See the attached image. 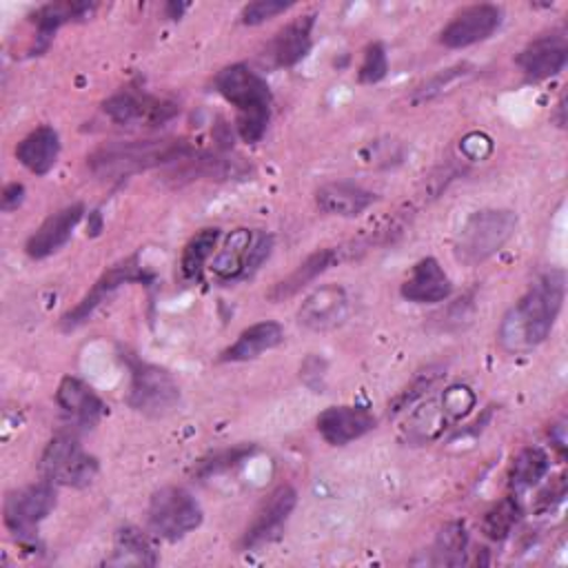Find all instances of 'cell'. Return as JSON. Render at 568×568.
<instances>
[{
	"mask_svg": "<svg viewBox=\"0 0 568 568\" xmlns=\"http://www.w3.org/2000/svg\"><path fill=\"white\" fill-rule=\"evenodd\" d=\"M55 404L80 426H93L104 413L102 399L78 377H64L55 390Z\"/></svg>",
	"mask_w": 568,
	"mask_h": 568,
	"instance_id": "cell-25",
	"label": "cell"
},
{
	"mask_svg": "<svg viewBox=\"0 0 568 568\" xmlns=\"http://www.w3.org/2000/svg\"><path fill=\"white\" fill-rule=\"evenodd\" d=\"M388 71V58H386V51L382 47V42H373L366 47L364 51V60L359 64V71H357V80L362 84H375L379 82Z\"/></svg>",
	"mask_w": 568,
	"mask_h": 568,
	"instance_id": "cell-32",
	"label": "cell"
},
{
	"mask_svg": "<svg viewBox=\"0 0 568 568\" xmlns=\"http://www.w3.org/2000/svg\"><path fill=\"white\" fill-rule=\"evenodd\" d=\"M504 20V11L497 4H470L457 11L450 22L439 31V42L448 49H464L488 40Z\"/></svg>",
	"mask_w": 568,
	"mask_h": 568,
	"instance_id": "cell-10",
	"label": "cell"
},
{
	"mask_svg": "<svg viewBox=\"0 0 568 568\" xmlns=\"http://www.w3.org/2000/svg\"><path fill=\"white\" fill-rule=\"evenodd\" d=\"M58 155H60V135L53 126H47V124L27 133L16 146L18 162L33 175H47L55 166Z\"/></svg>",
	"mask_w": 568,
	"mask_h": 568,
	"instance_id": "cell-24",
	"label": "cell"
},
{
	"mask_svg": "<svg viewBox=\"0 0 568 568\" xmlns=\"http://www.w3.org/2000/svg\"><path fill=\"white\" fill-rule=\"evenodd\" d=\"M126 402L133 410L146 417H164L180 404V386L166 368L135 362Z\"/></svg>",
	"mask_w": 568,
	"mask_h": 568,
	"instance_id": "cell-7",
	"label": "cell"
},
{
	"mask_svg": "<svg viewBox=\"0 0 568 568\" xmlns=\"http://www.w3.org/2000/svg\"><path fill=\"white\" fill-rule=\"evenodd\" d=\"M202 506L182 486H164L149 499L146 524L149 530L166 541H178L202 524Z\"/></svg>",
	"mask_w": 568,
	"mask_h": 568,
	"instance_id": "cell-5",
	"label": "cell"
},
{
	"mask_svg": "<svg viewBox=\"0 0 568 568\" xmlns=\"http://www.w3.org/2000/svg\"><path fill=\"white\" fill-rule=\"evenodd\" d=\"M42 479L55 486L84 488L98 475V459L71 435H55L40 457Z\"/></svg>",
	"mask_w": 568,
	"mask_h": 568,
	"instance_id": "cell-6",
	"label": "cell"
},
{
	"mask_svg": "<svg viewBox=\"0 0 568 568\" xmlns=\"http://www.w3.org/2000/svg\"><path fill=\"white\" fill-rule=\"evenodd\" d=\"M459 149L462 153L468 158V160H484L490 155L493 151V142L486 133H479V131H473L468 135L462 138L459 142Z\"/></svg>",
	"mask_w": 568,
	"mask_h": 568,
	"instance_id": "cell-37",
	"label": "cell"
},
{
	"mask_svg": "<svg viewBox=\"0 0 568 568\" xmlns=\"http://www.w3.org/2000/svg\"><path fill=\"white\" fill-rule=\"evenodd\" d=\"M548 470H550L548 453L539 446H528L513 459L508 484L515 493H521L537 486L548 475Z\"/></svg>",
	"mask_w": 568,
	"mask_h": 568,
	"instance_id": "cell-28",
	"label": "cell"
},
{
	"mask_svg": "<svg viewBox=\"0 0 568 568\" xmlns=\"http://www.w3.org/2000/svg\"><path fill=\"white\" fill-rule=\"evenodd\" d=\"M193 155V146L186 140H133V142H109L98 146L87 164L95 178L122 180L133 173L184 162Z\"/></svg>",
	"mask_w": 568,
	"mask_h": 568,
	"instance_id": "cell-2",
	"label": "cell"
},
{
	"mask_svg": "<svg viewBox=\"0 0 568 568\" xmlns=\"http://www.w3.org/2000/svg\"><path fill=\"white\" fill-rule=\"evenodd\" d=\"M344 257H346V248L344 246H326V248H320V251L311 253L304 262L297 264L295 271H291L280 282H275L271 286V291L266 293V297L271 302H282L286 297H293L295 293L306 288L315 277L326 273L331 266L339 264Z\"/></svg>",
	"mask_w": 568,
	"mask_h": 568,
	"instance_id": "cell-21",
	"label": "cell"
},
{
	"mask_svg": "<svg viewBox=\"0 0 568 568\" xmlns=\"http://www.w3.org/2000/svg\"><path fill=\"white\" fill-rule=\"evenodd\" d=\"M466 544H468V535H466V526L462 521H450L446 524L435 544H433V557L430 564L437 566H457L464 564V552H466Z\"/></svg>",
	"mask_w": 568,
	"mask_h": 568,
	"instance_id": "cell-30",
	"label": "cell"
},
{
	"mask_svg": "<svg viewBox=\"0 0 568 568\" xmlns=\"http://www.w3.org/2000/svg\"><path fill=\"white\" fill-rule=\"evenodd\" d=\"M315 27V13L300 16L284 24L268 42L264 49V58L268 60L271 67L282 69V67H293L302 58H306L311 49V33Z\"/></svg>",
	"mask_w": 568,
	"mask_h": 568,
	"instance_id": "cell-19",
	"label": "cell"
},
{
	"mask_svg": "<svg viewBox=\"0 0 568 568\" xmlns=\"http://www.w3.org/2000/svg\"><path fill=\"white\" fill-rule=\"evenodd\" d=\"M468 73H470V67H468V64H457V67H453V69H446V71L433 75L428 82H424V84L415 91V100H430L433 95L446 91V87L459 82V80H462L464 75H468Z\"/></svg>",
	"mask_w": 568,
	"mask_h": 568,
	"instance_id": "cell-36",
	"label": "cell"
},
{
	"mask_svg": "<svg viewBox=\"0 0 568 568\" xmlns=\"http://www.w3.org/2000/svg\"><path fill=\"white\" fill-rule=\"evenodd\" d=\"M437 377H439L437 368H426V371H422V373L393 399V410H390V413H399V410L413 406V404H415L419 397H424V393L437 382Z\"/></svg>",
	"mask_w": 568,
	"mask_h": 568,
	"instance_id": "cell-35",
	"label": "cell"
},
{
	"mask_svg": "<svg viewBox=\"0 0 568 568\" xmlns=\"http://www.w3.org/2000/svg\"><path fill=\"white\" fill-rule=\"evenodd\" d=\"M375 202V193L353 182H328L315 191V204L326 215L357 217Z\"/></svg>",
	"mask_w": 568,
	"mask_h": 568,
	"instance_id": "cell-22",
	"label": "cell"
},
{
	"mask_svg": "<svg viewBox=\"0 0 568 568\" xmlns=\"http://www.w3.org/2000/svg\"><path fill=\"white\" fill-rule=\"evenodd\" d=\"M297 504V493L293 486L282 484L277 486L266 499L264 504L257 508L251 526L246 528L244 537H242V546L244 548H255L264 541H268L288 519V515L293 513Z\"/></svg>",
	"mask_w": 568,
	"mask_h": 568,
	"instance_id": "cell-18",
	"label": "cell"
},
{
	"mask_svg": "<svg viewBox=\"0 0 568 568\" xmlns=\"http://www.w3.org/2000/svg\"><path fill=\"white\" fill-rule=\"evenodd\" d=\"M568 62V44L561 33H546L530 40L517 55V67L528 80H546Z\"/></svg>",
	"mask_w": 568,
	"mask_h": 568,
	"instance_id": "cell-16",
	"label": "cell"
},
{
	"mask_svg": "<svg viewBox=\"0 0 568 568\" xmlns=\"http://www.w3.org/2000/svg\"><path fill=\"white\" fill-rule=\"evenodd\" d=\"M55 508V484L42 479L38 484H29L24 488L11 490L4 499V526L18 535L27 537L33 528L49 517Z\"/></svg>",
	"mask_w": 568,
	"mask_h": 568,
	"instance_id": "cell-8",
	"label": "cell"
},
{
	"mask_svg": "<svg viewBox=\"0 0 568 568\" xmlns=\"http://www.w3.org/2000/svg\"><path fill=\"white\" fill-rule=\"evenodd\" d=\"M95 9L93 2H49L42 4L36 13H33V22L38 27V38L42 40V47L49 44L51 36L67 22H75V20H84L87 16H91Z\"/></svg>",
	"mask_w": 568,
	"mask_h": 568,
	"instance_id": "cell-26",
	"label": "cell"
},
{
	"mask_svg": "<svg viewBox=\"0 0 568 568\" xmlns=\"http://www.w3.org/2000/svg\"><path fill=\"white\" fill-rule=\"evenodd\" d=\"M566 495V475H559L550 479V484L539 493L537 497V510H550L555 508Z\"/></svg>",
	"mask_w": 568,
	"mask_h": 568,
	"instance_id": "cell-38",
	"label": "cell"
},
{
	"mask_svg": "<svg viewBox=\"0 0 568 568\" xmlns=\"http://www.w3.org/2000/svg\"><path fill=\"white\" fill-rule=\"evenodd\" d=\"M253 453V446H235V448H226V450H220L215 453L213 457L209 459H202L200 466H197V475L206 477L211 473H222V470H229L233 466H237L240 462H244L246 457H251Z\"/></svg>",
	"mask_w": 568,
	"mask_h": 568,
	"instance_id": "cell-33",
	"label": "cell"
},
{
	"mask_svg": "<svg viewBox=\"0 0 568 568\" xmlns=\"http://www.w3.org/2000/svg\"><path fill=\"white\" fill-rule=\"evenodd\" d=\"M255 244V231L251 229H233L217 253H213V260L209 262V271L217 282H237L253 275L251 266V253Z\"/></svg>",
	"mask_w": 568,
	"mask_h": 568,
	"instance_id": "cell-15",
	"label": "cell"
},
{
	"mask_svg": "<svg viewBox=\"0 0 568 568\" xmlns=\"http://www.w3.org/2000/svg\"><path fill=\"white\" fill-rule=\"evenodd\" d=\"M104 115L115 124L160 126L178 115V106L169 100L151 98L135 91H120L102 104Z\"/></svg>",
	"mask_w": 568,
	"mask_h": 568,
	"instance_id": "cell-11",
	"label": "cell"
},
{
	"mask_svg": "<svg viewBox=\"0 0 568 568\" xmlns=\"http://www.w3.org/2000/svg\"><path fill=\"white\" fill-rule=\"evenodd\" d=\"M399 293L413 304H437L453 293V282L435 257H422L402 282Z\"/></svg>",
	"mask_w": 568,
	"mask_h": 568,
	"instance_id": "cell-20",
	"label": "cell"
},
{
	"mask_svg": "<svg viewBox=\"0 0 568 568\" xmlns=\"http://www.w3.org/2000/svg\"><path fill=\"white\" fill-rule=\"evenodd\" d=\"M220 240V229L217 226H206L200 229L186 244L180 255V273L184 280H197L202 268L211 262L213 248L217 246Z\"/></svg>",
	"mask_w": 568,
	"mask_h": 568,
	"instance_id": "cell-29",
	"label": "cell"
},
{
	"mask_svg": "<svg viewBox=\"0 0 568 568\" xmlns=\"http://www.w3.org/2000/svg\"><path fill=\"white\" fill-rule=\"evenodd\" d=\"M184 9H186V4H175V2H169V4H166V11H171V18H173V20L180 18Z\"/></svg>",
	"mask_w": 568,
	"mask_h": 568,
	"instance_id": "cell-41",
	"label": "cell"
},
{
	"mask_svg": "<svg viewBox=\"0 0 568 568\" xmlns=\"http://www.w3.org/2000/svg\"><path fill=\"white\" fill-rule=\"evenodd\" d=\"M517 229V213L510 209H481L470 213L455 235V257L477 266L499 253Z\"/></svg>",
	"mask_w": 568,
	"mask_h": 568,
	"instance_id": "cell-4",
	"label": "cell"
},
{
	"mask_svg": "<svg viewBox=\"0 0 568 568\" xmlns=\"http://www.w3.org/2000/svg\"><path fill=\"white\" fill-rule=\"evenodd\" d=\"M284 342V328L273 320H262L244 328L231 346L220 353V362H248Z\"/></svg>",
	"mask_w": 568,
	"mask_h": 568,
	"instance_id": "cell-23",
	"label": "cell"
},
{
	"mask_svg": "<svg viewBox=\"0 0 568 568\" xmlns=\"http://www.w3.org/2000/svg\"><path fill=\"white\" fill-rule=\"evenodd\" d=\"M82 215H84L82 202H73V204L51 213L27 240V244H24L27 255L33 260H42V257H49L55 251H60L73 235V229L80 224Z\"/></svg>",
	"mask_w": 568,
	"mask_h": 568,
	"instance_id": "cell-17",
	"label": "cell"
},
{
	"mask_svg": "<svg viewBox=\"0 0 568 568\" xmlns=\"http://www.w3.org/2000/svg\"><path fill=\"white\" fill-rule=\"evenodd\" d=\"M24 184H20V182H9V184H4V189H2V195H0V209L4 211V213H11V211H16L22 202H24Z\"/></svg>",
	"mask_w": 568,
	"mask_h": 568,
	"instance_id": "cell-39",
	"label": "cell"
},
{
	"mask_svg": "<svg viewBox=\"0 0 568 568\" xmlns=\"http://www.w3.org/2000/svg\"><path fill=\"white\" fill-rule=\"evenodd\" d=\"M215 89L235 106L240 138L260 142L271 118V91L262 75L246 64H229L215 75Z\"/></svg>",
	"mask_w": 568,
	"mask_h": 568,
	"instance_id": "cell-3",
	"label": "cell"
},
{
	"mask_svg": "<svg viewBox=\"0 0 568 568\" xmlns=\"http://www.w3.org/2000/svg\"><path fill=\"white\" fill-rule=\"evenodd\" d=\"M155 561H158V555L146 532H142L135 526H122L115 530L113 557L109 559V564L153 566Z\"/></svg>",
	"mask_w": 568,
	"mask_h": 568,
	"instance_id": "cell-27",
	"label": "cell"
},
{
	"mask_svg": "<svg viewBox=\"0 0 568 568\" xmlns=\"http://www.w3.org/2000/svg\"><path fill=\"white\" fill-rule=\"evenodd\" d=\"M144 280H146L144 271L133 260H126V262H122L118 266H111L106 273L100 275V280L91 286V291L62 317V328L71 331V328L80 326L122 284H126V282H144Z\"/></svg>",
	"mask_w": 568,
	"mask_h": 568,
	"instance_id": "cell-14",
	"label": "cell"
},
{
	"mask_svg": "<svg viewBox=\"0 0 568 568\" xmlns=\"http://www.w3.org/2000/svg\"><path fill=\"white\" fill-rule=\"evenodd\" d=\"M550 439L555 442V446L564 453V448H566V437H564V422H559V424H555L552 428H550Z\"/></svg>",
	"mask_w": 568,
	"mask_h": 568,
	"instance_id": "cell-40",
	"label": "cell"
},
{
	"mask_svg": "<svg viewBox=\"0 0 568 568\" xmlns=\"http://www.w3.org/2000/svg\"><path fill=\"white\" fill-rule=\"evenodd\" d=\"M293 4L291 2H282V0H255L248 2L242 11H240V20L246 27H257L284 11H288Z\"/></svg>",
	"mask_w": 568,
	"mask_h": 568,
	"instance_id": "cell-34",
	"label": "cell"
},
{
	"mask_svg": "<svg viewBox=\"0 0 568 568\" xmlns=\"http://www.w3.org/2000/svg\"><path fill=\"white\" fill-rule=\"evenodd\" d=\"M519 519H521V506L515 499V495H508L501 501H497L490 510H486L481 519V530L488 539L501 541L513 532Z\"/></svg>",
	"mask_w": 568,
	"mask_h": 568,
	"instance_id": "cell-31",
	"label": "cell"
},
{
	"mask_svg": "<svg viewBox=\"0 0 568 568\" xmlns=\"http://www.w3.org/2000/svg\"><path fill=\"white\" fill-rule=\"evenodd\" d=\"M351 311L348 295L337 284H324L308 293L297 308V322L308 331H331L346 322Z\"/></svg>",
	"mask_w": 568,
	"mask_h": 568,
	"instance_id": "cell-12",
	"label": "cell"
},
{
	"mask_svg": "<svg viewBox=\"0 0 568 568\" xmlns=\"http://www.w3.org/2000/svg\"><path fill=\"white\" fill-rule=\"evenodd\" d=\"M317 433L331 446H346L377 426V417L366 406H328L317 415Z\"/></svg>",
	"mask_w": 568,
	"mask_h": 568,
	"instance_id": "cell-13",
	"label": "cell"
},
{
	"mask_svg": "<svg viewBox=\"0 0 568 568\" xmlns=\"http://www.w3.org/2000/svg\"><path fill=\"white\" fill-rule=\"evenodd\" d=\"M466 413L462 404L448 393L442 390V395L426 399L419 404L404 424V437L410 444H430L439 439L455 422L464 419Z\"/></svg>",
	"mask_w": 568,
	"mask_h": 568,
	"instance_id": "cell-9",
	"label": "cell"
},
{
	"mask_svg": "<svg viewBox=\"0 0 568 568\" xmlns=\"http://www.w3.org/2000/svg\"><path fill=\"white\" fill-rule=\"evenodd\" d=\"M564 297L566 273L561 268H550L539 275L501 317L497 328L501 348L519 355L544 344L561 313Z\"/></svg>",
	"mask_w": 568,
	"mask_h": 568,
	"instance_id": "cell-1",
	"label": "cell"
}]
</instances>
